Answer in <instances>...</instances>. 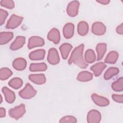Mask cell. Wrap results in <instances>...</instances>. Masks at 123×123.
Returning a JSON list of instances; mask_svg holds the SVG:
<instances>
[{"instance_id":"cell-1","label":"cell","mask_w":123,"mask_h":123,"mask_svg":"<svg viewBox=\"0 0 123 123\" xmlns=\"http://www.w3.org/2000/svg\"><path fill=\"white\" fill-rule=\"evenodd\" d=\"M84 45L82 44L76 47L72 51L68 60V64L74 63L81 68H86L88 64L86 63L83 58V50Z\"/></svg>"},{"instance_id":"cell-2","label":"cell","mask_w":123,"mask_h":123,"mask_svg":"<svg viewBox=\"0 0 123 123\" xmlns=\"http://www.w3.org/2000/svg\"><path fill=\"white\" fill-rule=\"evenodd\" d=\"M37 92V90L30 84L27 83L25 87L19 92V95L24 99H30L35 97Z\"/></svg>"},{"instance_id":"cell-3","label":"cell","mask_w":123,"mask_h":123,"mask_svg":"<svg viewBox=\"0 0 123 123\" xmlns=\"http://www.w3.org/2000/svg\"><path fill=\"white\" fill-rule=\"evenodd\" d=\"M25 111V105L21 104L13 109H11L9 111V115L11 117L15 120H18L24 115Z\"/></svg>"},{"instance_id":"cell-4","label":"cell","mask_w":123,"mask_h":123,"mask_svg":"<svg viewBox=\"0 0 123 123\" xmlns=\"http://www.w3.org/2000/svg\"><path fill=\"white\" fill-rule=\"evenodd\" d=\"M24 18L17 16L14 14H12L8 20L6 28L7 29H14L18 27L22 23Z\"/></svg>"},{"instance_id":"cell-5","label":"cell","mask_w":123,"mask_h":123,"mask_svg":"<svg viewBox=\"0 0 123 123\" xmlns=\"http://www.w3.org/2000/svg\"><path fill=\"white\" fill-rule=\"evenodd\" d=\"M79 2L77 0L71 1L67 5L66 12L68 15L71 17H74L78 14L79 7Z\"/></svg>"},{"instance_id":"cell-6","label":"cell","mask_w":123,"mask_h":123,"mask_svg":"<svg viewBox=\"0 0 123 123\" xmlns=\"http://www.w3.org/2000/svg\"><path fill=\"white\" fill-rule=\"evenodd\" d=\"M47 60L52 65H55L59 62L60 58L58 52L56 49L52 48L49 50Z\"/></svg>"},{"instance_id":"cell-7","label":"cell","mask_w":123,"mask_h":123,"mask_svg":"<svg viewBox=\"0 0 123 123\" xmlns=\"http://www.w3.org/2000/svg\"><path fill=\"white\" fill-rule=\"evenodd\" d=\"M101 116L97 110H90L87 115V122L88 123H98L100 122Z\"/></svg>"},{"instance_id":"cell-8","label":"cell","mask_w":123,"mask_h":123,"mask_svg":"<svg viewBox=\"0 0 123 123\" xmlns=\"http://www.w3.org/2000/svg\"><path fill=\"white\" fill-rule=\"evenodd\" d=\"M92 32L97 36H101L105 34L106 30L105 25L101 22H94L92 25Z\"/></svg>"},{"instance_id":"cell-9","label":"cell","mask_w":123,"mask_h":123,"mask_svg":"<svg viewBox=\"0 0 123 123\" xmlns=\"http://www.w3.org/2000/svg\"><path fill=\"white\" fill-rule=\"evenodd\" d=\"M44 39L39 37L33 36L29 38L28 43V48L29 49H33L35 47H41L44 45Z\"/></svg>"},{"instance_id":"cell-10","label":"cell","mask_w":123,"mask_h":123,"mask_svg":"<svg viewBox=\"0 0 123 123\" xmlns=\"http://www.w3.org/2000/svg\"><path fill=\"white\" fill-rule=\"evenodd\" d=\"M91 98L94 102L99 106H107L109 105L110 103V101L108 99L104 97L99 96L95 93H94L91 95Z\"/></svg>"},{"instance_id":"cell-11","label":"cell","mask_w":123,"mask_h":123,"mask_svg":"<svg viewBox=\"0 0 123 123\" xmlns=\"http://www.w3.org/2000/svg\"><path fill=\"white\" fill-rule=\"evenodd\" d=\"M48 39L55 44H58L60 40V34L58 29L55 28L51 29L48 34Z\"/></svg>"},{"instance_id":"cell-12","label":"cell","mask_w":123,"mask_h":123,"mask_svg":"<svg viewBox=\"0 0 123 123\" xmlns=\"http://www.w3.org/2000/svg\"><path fill=\"white\" fill-rule=\"evenodd\" d=\"M25 38L23 36H17L14 41L11 44L10 49L12 50H16L21 48L25 44Z\"/></svg>"},{"instance_id":"cell-13","label":"cell","mask_w":123,"mask_h":123,"mask_svg":"<svg viewBox=\"0 0 123 123\" xmlns=\"http://www.w3.org/2000/svg\"><path fill=\"white\" fill-rule=\"evenodd\" d=\"M74 25L71 23L65 24L63 28V34L65 38H71L74 34Z\"/></svg>"},{"instance_id":"cell-14","label":"cell","mask_w":123,"mask_h":123,"mask_svg":"<svg viewBox=\"0 0 123 123\" xmlns=\"http://www.w3.org/2000/svg\"><path fill=\"white\" fill-rule=\"evenodd\" d=\"M29 79L35 84L42 85L46 81L45 75L44 74H32L29 75Z\"/></svg>"},{"instance_id":"cell-15","label":"cell","mask_w":123,"mask_h":123,"mask_svg":"<svg viewBox=\"0 0 123 123\" xmlns=\"http://www.w3.org/2000/svg\"><path fill=\"white\" fill-rule=\"evenodd\" d=\"M45 55V50L39 49L31 52L29 54V59L33 61L41 60L44 59Z\"/></svg>"},{"instance_id":"cell-16","label":"cell","mask_w":123,"mask_h":123,"mask_svg":"<svg viewBox=\"0 0 123 123\" xmlns=\"http://www.w3.org/2000/svg\"><path fill=\"white\" fill-rule=\"evenodd\" d=\"M2 91L5 96L6 101L9 103H13L15 99V95L14 93L6 86L3 87Z\"/></svg>"},{"instance_id":"cell-17","label":"cell","mask_w":123,"mask_h":123,"mask_svg":"<svg viewBox=\"0 0 123 123\" xmlns=\"http://www.w3.org/2000/svg\"><path fill=\"white\" fill-rule=\"evenodd\" d=\"M27 65L26 60L23 58H18L15 59L13 62L12 66L13 68L18 71H22L24 70Z\"/></svg>"},{"instance_id":"cell-18","label":"cell","mask_w":123,"mask_h":123,"mask_svg":"<svg viewBox=\"0 0 123 123\" xmlns=\"http://www.w3.org/2000/svg\"><path fill=\"white\" fill-rule=\"evenodd\" d=\"M106 67V65L102 62H98L90 67L91 71L93 72V73L95 76H98L101 74L103 70Z\"/></svg>"},{"instance_id":"cell-19","label":"cell","mask_w":123,"mask_h":123,"mask_svg":"<svg viewBox=\"0 0 123 123\" xmlns=\"http://www.w3.org/2000/svg\"><path fill=\"white\" fill-rule=\"evenodd\" d=\"M72 46L70 44L67 43H63L61 45L59 49L62 54V58L63 59L65 60L68 58L69 54L71 49H72Z\"/></svg>"},{"instance_id":"cell-20","label":"cell","mask_w":123,"mask_h":123,"mask_svg":"<svg viewBox=\"0 0 123 123\" xmlns=\"http://www.w3.org/2000/svg\"><path fill=\"white\" fill-rule=\"evenodd\" d=\"M97 52V60L100 61L103 57L107 49V45L106 43H98L96 48Z\"/></svg>"},{"instance_id":"cell-21","label":"cell","mask_w":123,"mask_h":123,"mask_svg":"<svg viewBox=\"0 0 123 123\" xmlns=\"http://www.w3.org/2000/svg\"><path fill=\"white\" fill-rule=\"evenodd\" d=\"M0 36V44L4 45L9 42L12 38L13 34L11 32H1Z\"/></svg>"},{"instance_id":"cell-22","label":"cell","mask_w":123,"mask_h":123,"mask_svg":"<svg viewBox=\"0 0 123 123\" xmlns=\"http://www.w3.org/2000/svg\"><path fill=\"white\" fill-rule=\"evenodd\" d=\"M89 26L85 21L80 22L77 25V32L80 36H85L88 32Z\"/></svg>"},{"instance_id":"cell-23","label":"cell","mask_w":123,"mask_h":123,"mask_svg":"<svg viewBox=\"0 0 123 123\" xmlns=\"http://www.w3.org/2000/svg\"><path fill=\"white\" fill-rule=\"evenodd\" d=\"M93 78V74L88 71H82L79 73L77 77V80L81 82H87Z\"/></svg>"},{"instance_id":"cell-24","label":"cell","mask_w":123,"mask_h":123,"mask_svg":"<svg viewBox=\"0 0 123 123\" xmlns=\"http://www.w3.org/2000/svg\"><path fill=\"white\" fill-rule=\"evenodd\" d=\"M47 69V66L45 63H31L29 66V70L31 72L45 71Z\"/></svg>"},{"instance_id":"cell-25","label":"cell","mask_w":123,"mask_h":123,"mask_svg":"<svg viewBox=\"0 0 123 123\" xmlns=\"http://www.w3.org/2000/svg\"><path fill=\"white\" fill-rule=\"evenodd\" d=\"M118 56L119 55L117 52L115 51H111L107 55L104 62L105 63L111 64L115 63L118 59Z\"/></svg>"},{"instance_id":"cell-26","label":"cell","mask_w":123,"mask_h":123,"mask_svg":"<svg viewBox=\"0 0 123 123\" xmlns=\"http://www.w3.org/2000/svg\"><path fill=\"white\" fill-rule=\"evenodd\" d=\"M119 72V70L118 68L111 67L109 68L105 73L104 78L105 80H109L113 76L117 74Z\"/></svg>"},{"instance_id":"cell-27","label":"cell","mask_w":123,"mask_h":123,"mask_svg":"<svg viewBox=\"0 0 123 123\" xmlns=\"http://www.w3.org/2000/svg\"><path fill=\"white\" fill-rule=\"evenodd\" d=\"M85 62L88 63L94 62L96 60V55L94 51L91 49H87L85 54Z\"/></svg>"},{"instance_id":"cell-28","label":"cell","mask_w":123,"mask_h":123,"mask_svg":"<svg viewBox=\"0 0 123 123\" xmlns=\"http://www.w3.org/2000/svg\"><path fill=\"white\" fill-rule=\"evenodd\" d=\"M23 84V80L18 77H15L12 79L8 83L9 86L15 89L20 88L22 86Z\"/></svg>"},{"instance_id":"cell-29","label":"cell","mask_w":123,"mask_h":123,"mask_svg":"<svg viewBox=\"0 0 123 123\" xmlns=\"http://www.w3.org/2000/svg\"><path fill=\"white\" fill-rule=\"evenodd\" d=\"M112 89L116 92H121L123 90V78L121 77L111 84Z\"/></svg>"},{"instance_id":"cell-30","label":"cell","mask_w":123,"mask_h":123,"mask_svg":"<svg viewBox=\"0 0 123 123\" xmlns=\"http://www.w3.org/2000/svg\"><path fill=\"white\" fill-rule=\"evenodd\" d=\"M12 74V71L8 68H2L0 70V79L1 80H5Z\"/></svg>"},{"instance_id":"cell-31","label":"cell","mask_w":123,"mask_h":123,"mask_svg":"<svg viewBox=\"0 0 123 123\" xmlns=\"http://www.w3.org/2000/svg\"><path fill=\"white\" fill-rule=\"evenodd\" d=\"M0 3L1 6L8 9H13L14 7V3L12 0H1Z\"/></svg>"},{"instance_id":"cell-32","label":"cell","mask_w":123,"mask_h":123,"mask_svg":"<svg viewBox=\"0 0 123 123\" xmlns=\"http://www.w3.org/2000/svg\"><path fill=\"white\" fill-rule=\"evenodd\" d=\"M60 123H75L77 122V120L75 117L73 116H66L61 118L59 121Z\"/></svg>"},{"instance_id":"cell-33","label":"cell","mask_w":123,"mask_h":123,"mask_svg":"<svg viewBox=\"0 0 123 123\" xmlns=\"http://www.w3.org/2000/svg\"><path fill=\"white\" fill-rule=\"evenodd\" d=\"M8 15V13L6 11L3 9H0V25H1L5 22V19Z\"/></svg>"},{"instance_id":"cell-34","label":"cell","mask_w":123,"mask_h":123,"mask_svg":"<svg viewBox=\"0 0 123 123\" xmlns=\"http://www.w3.org/2000/svg\"><path fill=\"white\" fill-rule=\"evenodd\" d=\"M112 98L113 100L117 102L122 103L123 102V95L118 94H112Z\"/></svg>"},{"instance_id":"cell-35","label":"cell","mask_w":123,"mask_h":123,"mask_svg":"<svg viewBox=\"0 0 123 123\" xmlns=\"http://www.w3.org/2000/svg\"><path fill=\"white\" fill-rule=\"evenodd\" d=\"M116 32L118 34L120 35L123 34V24L122 23L120 25L117 26L116 28Z\"/></svg>"},{"instance_id":"cell-36","label":"cell","mask_w":123,"mask_h":123,"mask_svg":"<svg viewBox=\"0 0 123 123\" xmlns=\"http://www.w3.org/2000/svg\"><path fill=\"white\" fill-rule=\"evenodd\" d=\"M6 115V111L5 109L2 107L0 108V117L2 118L5 116Z\"/></svg>"},{"instance_id":"cell-37","label":"cell","mask_w":123,"mask_h":123,"mask_svg":"<svg viewBox=\"0 0 123 123\" xmlns=\"http://www.w3.org/2000/svg\"><path fill=\"white\" fill-rule=\"evenodd\" d=\"M96 1L98 2L99 3H100L103 5H107L110 3V0H97Z\"/></svg>"},{"instance_id":"cell-38","label":"cell","mask_w":123,"mask_h":123,"mask_svg":"<svg viewBox=\"0 0 123 123\" xmlns=\"http://www.w3.org/2000/svg\"><path fill=\"white\" fill-rule=\"evenodd\" d=\"M0 98H1V102H0V103H1V102H2V97H1V96H0Z\"/></svg>"}]
</instances>
